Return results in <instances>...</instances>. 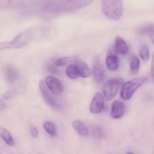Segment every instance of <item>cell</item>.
<instances>
[{"label": "cell", "mask_w": 154, "mask_h": 154, "mask_svg": "<svg viewBox=\"0 0 154 154\" xmlns=\"http://www.w3.org/2000/svg\"><path fill=\"white\" fill-rule=\"evenodd\" d=\"M53 0H0L1 10L6 11H38Z\"/></svg>", "instance_id": "7a4b0ae2"}, {"label": "cell", "mask_w": 154, "mask_h": 154, "mask_svg": "<svg viewBox=\"0 0 154 154\" xmlns=\"http://www.w3.org/2000/svg\"><path fill=\"white\" fill-rule=\"evenodd\" d=\"M93 0H53L36 11L46 19L72 12L88 6Z\"/></svg>", "instance_id": "6da1fadb"}, {"label": "cell", "mask_w": 154, "mask_h": 154, "mask_svg": "<svg viewBox=\"0 0 154 154\" xmlns=\"http://www.w3.org/2000/svg\"><path fill=\"white\" fill-rule=\"evenodd\" d=\"M73 58L71 57H63L57 60L55 62L56 66H63L72 62Z\"/></svg>", "instance_id": "603a6c76"}, {"label": "cell", "mask_w": 154, "mask_h": 154, "mask_svg": "<svg viewBox=\"0 0 154 154\" xmlns=\"http://www.w3.org/2000/svg\"><path fill=\"white\" fill-rule=\"evenodd\" d=\"M140 65V60L136 56H134L130 64V70L132 74L136 75L138 73Z\"/></svg>", "instance_id": "44dd1931"}, {"label": "cell", "mask_w": 154, "mask_h": 154, "mask_svg": "<svg viewBox=\"0 0 154 154\" xmlns=\"http://www.w3.org/2000/svg\"><path fill=\"white\" fill-rule=\"evenodd\" d=\"M140 33L146 34L150 37L153 44L154 45V25H148L145 26L140 30Z\"/></svg>", "instance_id": "ffe728a7"}, {"label": "cell", "mask_w": 154, "mask_h": 154, "mask_svg": "<svg viewBox=\"0 0 154 154\" xmlns=\"http://www.w3.org/2000/svg\"><path fill=\"white\" fill-rule=\"evenodd\" d=\"M45 83L50 91L54 94H59L63 92V86L59 80L51 75L46 77Z\"/></svg>", "instance_id": "ba28073f"}, {"label": "cell", "mask_w": 154, "mask_h": 154, "mask_svg": "<svg viewBox=\"0 0 154 154\" xmlns=\"http://www.w3.org/2000/svg\"><path fill=\"white\" fill-rule=\"evenodd\" d=\"M4 72L6 80L10 83L14 82L19 78V73L12 67L7 66L5 69Z\"/></svg>", "instance_id": "9a60e30c"}, {"label": "cell", "mask_w": 154, "mask_h": 154, "mask_svg": "<svg viewBox=\"0 0 154 154\" xmlns=\"http://www.w3.org/2000/svg\"><path fill=\"white\" fill-rule=\"evenodd\" d=\"M93 75L96 82L100 84L103 82L104 79V71L100 60L96 58L93 63Z\"/></svg>", "instance_id": "9c48e42d"}, {"label": "cell", "mask_w": 154, "mask_h": 154, "mask_svg": "<svg viewBox=\"0 0 154 154\" xmlns=\"http://www.w3.org/2000/svg\"><path fill=\"white\" fill-rule=\"evenodd\" d=\"M104 95L100 92H97L91 100L90 108V112L93 114H99L104 109Z\"/></svg>", "instance_id": "52a82bcc"}, {"label": "cell", "mask_w": 154, "mask_h": 154, "mask_svg": "<svg viewBox=\"0 0 154 154\" xmlns=\"http://www.w3.org/2000/svg\"><path fill=\"white\" fill-rule=\"evenodd\" d=\"M126 154H134L133 153H132V152H129V153H127Z\"/></svg>", "instance_id": "4316f807"}, {"label": "cell", "mask_w": 154, "mask_h": 154, "mask_svg": "<svg viewBox=\"0 0 154 154\" xmlns=\"http://www.w3.org/2000/svg\"><path fill=\"white\" fill-rule=\"evenodd\" d=\"M38 29L33 28L17 35L13 40L10 42H3L0 44V50L10 48H20L25 47L32 39Z\"/></svg>", "instance_id": "3957f363"}, {"label": "cell", "mask_w": 154, "mask_h": 154, "mask_svg": "<svg viewBox=\"0 0 154 154\" xmlns=\"http://www.w3.org/2000/svg\"><path fill=\"white\" fill-rule=\"evenodd\" d=\"M67 76L71 79H76L79 76L78 70L75 65H71L68 67L66 69Z\"/></svg>", "instance_id": "d6986e66"}, {"label": "cell", "mask_w": 154, "mask_h": 154, "mask_svg": "<svg viewBox=\"0 0 154 154\" xmlns=\"http://www.w3.org/2000/svg\"><path fill=\"white\" fill-rule=\"evenodd\" d=\"M102 10L109 19L119 20L124 13L122 0H102Z\"/></svg>", "instance_id": "277c9868"}, {"label": "cell", "mask_w": 154, "mask_h": 154, "mask_svg": "<svg viewBox=\"0 0 154 154\" xmlns=\"http://www.w3.org/2000/svg\"><path fill=\"white\" fill-rule=\"evenodd\" d=\"M125 113L124 104L119 100H116L112 104L111 116L114 119H119L124 116Z\"/></svg>", "instance_id": "8fae6325"}, {"label": "cell", "mask_w": 154, "mask_h": 154, "mask_svg": "<svg viewBox=\"0 0 154 154\" xmlns=\"http://www.w3.org/2000/svg\"><path fill=\"white\" fill-rule=\"evenodd\" d=\"M124 82V80L121 78H116L107 81L103 87V94L106 99L108 101L112 99Z\"/></svg>", "instance_id": "8992f818"}, {"label": "cell", "mask_w": 154, "mask_h": 154, "mask_svg": "<svg viewBox=\"0 0 154 154\" xmlns=\"http://www.w3.org/2000/svg\"><path fill=\"white\" fill-rule=\"evenodd\" d=\"M44 129L47 133L52 137H55L57 134V128L54 123L51 121H47L43 125Z\"/></svg>", "instance_id": "ac0fdd59"}, {"label": "cell", "mask_w": 154, "mask_h": 154, "mask_svg": "<svg viewBox=\"0 0 154 154\" xmlns=\"http://www.w3.org/2000/svg\"><path fill=\"white\" fill-rule=\"evenodd\" d=\"M115 48L117 52L120 55H126L129 51L128 45L119 36H117L115 38Z\"/></svg>", "instance_id": "7c38bea8"}, {"label": "cell", "mask_w": 154, "mask_h": 154, "mask_svg": "<svg viewBox=\"0 0 154 154\" xmlns=\"http://www.w3.org/2000/svg\"><path fill=\"white\" fill-rule=\"evenodd\" d=\"M106 63L109 70L116 71L119 67V60L117 56L114 55H108L106 59Z\"/></svg>", "instance_id": "2e32d148"}, {"label": "cell", "mask_w": 154, "mask_h": 154, "mask_svg": "<svg viewBox=\"0 0 154 154\" xmlns=\"http://www.w3.org/2000/svg\"><path fill=\"white\" fill-rule=\"evenodd\" d=\"M49 69L50 71L52 73H56L57 72V69H56V68L55 67H54V66H49Z\"/></svg>", "instance_id": "484cf974"}, {"label": "cell", "mask_w": 154, "mask_h": 154, "mask_svg": "<svg viewBox=\"0 0 154 154\" xmlns=\"http://www.w3.org/2000/svg\"><path fill=\"white\" fill-rule=\"evenodd\" d=\"M151 73L154 79V52L152 58V64H151Z\"/></svg>", "instance_id": "d4e9b609"}, {"label": "cell", "mask_w": 154, "mask_h": 154, "mask_svg": "<svg viewBox=\"0 0 154 154\" xmlns=\"http://www.w3.org/2000/svg\"><path fill=\"white\" fill-rule=\"evenodd\" d=\"M39 87L41 92L46 102L52 106H56V101L50 92L49 91V89L47 87L45 81L43 80H40L39 81Z\"/></svg>", "instance_id": "30bf717a"}, {"label": "cell", "mask_w": 154, "mask_h": 154, "mask_svg": "<svg viewBox=\"0 0 154 154\" xmlns=\"http://www.w3.org/2000/svg\"><path fill=\"white\" fill-rule=\"evenodd\" d=\"M76 66L77 68L80 76L82 78H88L91 75V72L87 64L81 60H76Z\"/></svg>", "instance_id": "4fadbf2b"}, {"label": "cell", "mask_w": 154, "mask_h": 154, "mask_svg": "<svg viewBox=\"0 0 154 154\" xmlns=\"http://www.w3.org/2000/svg\"><path fill=\"white\" fill-rule=\"evenodd\" d=\"M0 133L1 137L6 144L11 146L14 145L13 139L8 130L4 128H1Z\"/></svg>", "instance_id": "e0dca14e"}, {"label": "cell", "mask_w": 154, "mask_h": 154, "mask_svg": "<svg viewBox=\"0 0 154 154\" xmlns=\"http://www.w3.org/2000/svg\"><path fill=\"white\" fill-rule=\"evenodd\" d=\"M72 126L74 130L82 137L89 135V131L85 124L80 120H75L72 123Z\"/></svg>", "instance_id": "5bb4252c"}, {"label": "cell", "mask_w": 154, "mask_h": 154, "mask_svg": "<svg viewBox=\"0 0 154 154\" xmlns=\"http://www.w3.org/2000/svg\"><path fill=\"white\" fill-rule=\"evenodd\" d=\"M139 55L143 61H148L149 59V51L148 48L145 46L141 47L139 50Z\"/></svg>", "instance_id": "7402d4cb"}, {"label": "cell", "mask_w": 154, "mask_h": 154, "mask_svg": "<svg viewBox=\"0 0 154 154\" xmlns=\"http://www.w3.org/2000/svg\"><path fill=\"white\" fill-rule=\"evenodd\" d=\"M146 77H141L127 82L122 85L120 96L124 100H128L133 97L135 91L146 81Z\"/></svg>", "instance_id": "5b68a950"}, {"label": "cell", "mask_w": 154, "mask_h": 154, "mask_svg": "<svg viewBox=\"0 0 154 154\" xmlns=\"http://www.w3.org/2000/svg\"><path fill=\"white\" fill-rule=\"evenodd\" d=\"M30 132L32 136L33 137H37L39 135V131L38 128L34 126H31L30 127Z\"/></svg>", "instance_id": "cb8c5ba5"}]
</instances>
